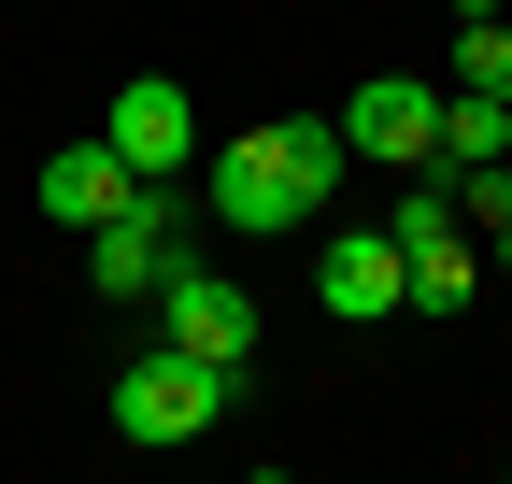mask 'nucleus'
I'll return each instance as SVG.
<instances>
[{
  "label": "nucleus",
  "mask_w": 512,
  "mask_h": 484,
  "mask_svg": "<svg viewBox=\"0 0 512 484\" xmlns=\"http://www.w3.org/2000/svg\"><path fill=\"white\" fill-rule=\"evenodd\" d=\"M342 171H356L342 114H271V129H242V143H200V214L271 242V228H313V214H328Z\"/></svg>",
  "instance_id": "1"
},
{
  "label": "nucleus",
  "mask_w": 512,
  "mask_h": 484,
  "mask_svg": "<svg viewBox=\"0 0 512 484\" xmlns=\"http://www.w3.org/2000/svg\"><path fill=\"white\" fill-rule=\"evenodd\" d=\"M228 399H242V371H200L185 342H143V356L114 371V428H128V442H214Z\"/></svg>",
  "instance_id": "2"
},
{
  "label": "nucleus",
  "mask_w": 512,
  "mask_h": 484,
  "mask_svg": "<svg viewBox=\"0 0 512 484\" xmlns=\"http://www.w3.org/2000/svg\"><path fill=\"white\" fill-rule=\"evenodd\" d=\"M143 314H157V342H185V356H200V371H256V299H242L228 271H200V257H185V271L143 299Z\"/></svg>",
  "instance_id": "3"
},
{
  "label": "nucleus",
  "mask_w": 512,
  "mask_h": 484,
  "mask_svg": "<svg viewBox=\"0 0 512 484\" xmlns=\"http://www.w3.org/2000/svg\"><path fill=\"white\" fill-rule=\"evenodd\" d=\"M313 299H328L342 328H384V314H413V257H399V228H328V257H313Z\"/></svg>",
  "instance_id": "4"
},
{
  "label": "nucleus",
  "mask_w": 512,
  "mask_h": 484,
  "mask_svg": "<svg viewBox=\"0 0 512 484\" xmlns=\"http://www.w3.org/2000/svg\"><path fill=\"white\" fill-rule=\"evenodd\" d=\"M100 143H114L128 171H143V186H171V171H200V100H185L171 72H143V86H114Z\"/></svg>",
  "instance_id": "5"
},
{
  "label": "nucleus",
  "mask_w": 512,
  "mask_h": 484,
  "mask_svg": "<svg viewBox=\"0 0 512 484\" xmlns=\"http://www.w3.org/2000/svg\"><path fill=\"white\" fill-rule=\"evenodd\" d=\"M185 257H200V242H185V214H171L157 186L128 200L114 228H86V271H100V299H157V285H171Z\"/></svg>",
  "instance_id": "6"
},
{
  "label": "nucleus",
  "mask_w": 512,
  "mask_h": 484,
  "mask_svg": "<svg viewBox=\"0 0 512 484\" xmlns=\"http://www.w3.org/2000/svg\"><path fill=\"white\" fill-rule=\"evenodd\" d=\"M342 143H356L370 171H413V157L441 143V86H413V72H370V86L342 100Z\"/></svg>",
  "instance_id": "7"
},
{
  "label": "nucleus",
  "mask_w": 512,
  "mask_h": 484,
  "mask_svg": "<svg viewBox=\"0 0 512 484\" xmlns=\"http://www.w3.org/2000/svg\"><path fill=\"white\" fill-rule=\"evenodd\" d=\"M29 200H43V214H57V228H114V214H128V200H143V171H128V157H114V143H57V157H43V171H29Z\"/></svg>",
  "instance_id": "8"
},
{
  "label": "nucleus",
  "mask_w": 512,
  "mask_h": 484,
  "mask_svg": "<svg viewBox=\"0 0 512 484\" xmlns=\"http://www.w3.org/2000/svg\"><path fill=\"white\" fill-rule=\"evenodd\" d=\"M441 171H498L512 157V100H484V86H441V143H427Z\"/></svg>",
  "instance_id": "9"
},
{
  "label": "nucleus",
  "mask_w": 512,
  "mask_h": 484,
  "mask_svg": "<svg viewBox=\"0 0 512 484\" xmlns=\"http://www.w3.org/2000/svg\"><path fill=\"white\" fill-rule=\"evenodd\" d=\"M456 86L512 100V15H470V29H456Z\"/></svg>",
  "instance_id": "10"
},
{
  "label": "nucleus",
  "mask_w": 512,
  "mask_h": 484,
  "mask_svg": "<svg viewBox=\"0 0 512 484\" xmlns=\"http://www.w3.org/2000/svg\"><path fill=\"white\" fill-rule=\"evenodd\" d=\"M470 299V228L456 242H413V314H456Z\"/></svg>",
  "instance_id": "11"
},
{
  "label": "nucleus",
  "mask_w": 512,
  "mask_h": 484,
  "mask_svg": "<svg viewBox=\"0 0 512 484\" xmlns=\"http://www.w3.org/2000/svg\"><path fill=\"white\" fill-rule=\"evenodd\" d=\"M484 242H498V271H512V214H498V228H484Z\"/></svg>",
  "instance_id": "12"
},
{
  "label": "nucleus",
  "mask_w": 512,
  "mask_h": 484,
  "mask_svg": "<svg viewBox=\"0 0 512 484\" xmlns=\"http://www.w3.org/2000/svg\"><path fill=\"white\" fill-rule=\"evenodd\" d=\"M498 15H512V0H498Z\"/></svg>",
  "instance_id": "13"
}]
</instances>
